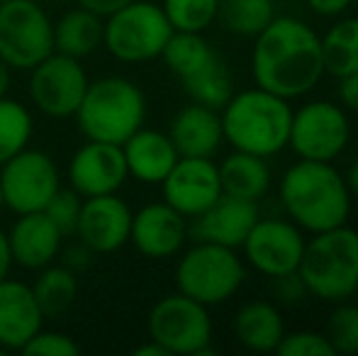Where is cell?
<instances>
[{
    "instance_id": "1",
    "label": "cell",
    "mask_w": 358,
    "mask_h": 356,
    "mask_svg": "<svg viewBox=\"0 0 358 356\" xmlns=\"http://www.w3.org/2000/svg\"><path fill=\"white\" fill-rule=\"evenodd\" d=\"M251 73L259 88L295 100L324 76L322 37L297 17H273L254 37Z\"/></svg>"
},
{
    "instance_id": "2",
    "label": "cell",
    "mask_w": 358,
    "mask_h": 356,
    "mask_svg": "<svg viewBox=\"0 0 358 356\" xmlns=\"http://www.w3.org/2000/svg\"><path fill=\"white\" fill-rule=\"evenodd\" d=\"M278 195L287 220L307 234L346 225L351 215V193L331 162L300 159L283 173Z\"/></svg>"
},
{
    "instance_id": "3",
    "label": "cell",
    "mask_w": 358,
    "mask_h": 356,
    "mask_svg": "<svg viewBox=\"0 0 358 356\" xmlns=\"http://www.w3.org/2000/svg\"><path fill=\"white\" fill-rule=\"evenodd\" d=\"M224 142L236 152L256 157H275L287 147L292 122L290 100L266 88H246L231 93L220 113Z\"/></svg>"
},
{
    "instance_id": "4",
    "label": "cell",
    "mask_w": 358,
    "mask_h": 356,
    "mask_svg": "<svg viewBox=\"0 0 358 356\" xmlns=\"http://www.w3.org/2000/svg\"><path fill=\"white\" fill-rule=\"evenodd\" d=\"M305 293L322 303H344L358 293V229L349 225L312 234L297 266Z\"/></svg>"
},
{
    "instance_id": "5",
    "label": "cell",
    "mask_w": 358,
    "mask_h": 356,
    "mask_svg": "<svg viewBox=\"0 0 358 356\" xmlns=\"http://www.w3.org/2000/svg\"><path fill=\"white\" fill-rule=\"evenodd\" d=\"M73 118L85 139L122 147L124 139L144 127L146 98L129 78L103 76L88 83Z\"/></svg>"
},
{
    "instance_id": "6",
    "label": "cell",
    "mask_w": 358,
    "mask_h": 356,
    "mask_svg": "<svg viewBox=\"0 0 358 356\" xmlns=\"http://www.w3.org/2000/svg\"><path fill=\"white\" fill-rule=\"evenodd\" d=\"M246 280V266L236 249L215 242H195L176 264L178 293L208 305H222L239 293Z\"/></svg>"
},
{
    "instance_id": "7",
    "label": "cell",
    "mask_w": 358,
    "mask_h": 356,
    "mask_svg": "<svg viewBox=\"0 0 358 356\" xmlns=\"http://www.w3.org/2000/svg\"><path fill=\"white\" fill-rule=\"evenodd\" d=\"M173 34L164 8L151 0H132L105 17L103 47L122 64H146L161 57Z\"/></svg>"
},
{
    "instance_id": "8",
    "label": "cell",
    "mask_w": 358,
    "mask_h": 356,
    "mask_svg": "<svg viewBox=\"0 0 358 356\" xmlns=\"http://www.w3.org/2000/svg\"><path fill=\"white\" fill-rule=\"evenodd\" d=\"M146 332L169 356H203L215 352L210 308L183 293H171L156 300L146 318Z\"/></svg>"
},
{
    "instance_id": "9",
    "label": "cell",
    "mask_w": 358,
    "mask_h": 356,
    "mask_svg": "<svg viewBox=\"0 0 358 356\" xmlns=\"http://www.w3.org/2000/svg\"><path fill=\"white\" fill-rule=\"evenodd\" d=\"M54 52V22L34 0L0 3V59L13 71H29Z\"/></svg>"
},
{
    "instance_id": "10",
    "label": "cell",
    "mask_w": 358,
    "mask_h": 356,
    "mask_svg": "<svg viewBox=\"0 0 358 356\" xmlns=\"http://www.w3.org/2000/svg\"><path fill=\"white\" fill-rule=\"evenodd\" d=\"M351 139V122L346 110L329 100H310L292 110L287 147L300 159L334 162L344 154Z\"/></svg>"
},
{
    "instance_id": "11",
    "label": "cell",
    "mask_w": 358,
    "mask_h": 356,
    "mask_svg": "<svg viewBox=\"0 0 358 356\" xmlns=\"http://www.w3.org/2000/svg\"><path fill=\"white\" fill-rule=\"evenodd\" d=\"M0 188L5 208L15 215L39 213L62 188V176L47 152L27 147L0 166Z\"/></svg>"
},
{
    "instance_id": "12",
    "label": "cell",
    "mask_w": 358,
    "mask_h": 356,
    "mask_svg": "<svg viewBox=\"0 0 358 356\" xmlns=\"http://www.w3.org/2000/svg\"><path fill=\"white\" fill-rule=\"evenodd\" d=\"M90 78L80 59L52 52L47 59L29 69L27 93L32 105L47 118H73L85 95Z\"/></svg>"
},
{
    "instance_id": "13",
    "label": "cell",
    "mask_w": 358,
    "mask_h": 356,
    "mask_svg": "<svg viewBox=\"0 0 358 356\" xmlns=\"http://www.w3.org/2000/svg\"><path fill=\"white\" fill-rule=\"evenodd\" d=\"M305 242V232L292 220L259 218L246 234L241 249L249 266L268 278H280L287 273H297Z\"/></svg>"
},
{
    "instance_id": "14",
    "label": "cell",
    "mask_w": 358,
    "mask_h": 356,
    "mask_svg": "<svg viewBox=\"0 0 358 356\" xmlns=\"http://www.w3.org/2000/svg\"><path fill=\"white\" fill-rule=\"evenodd\" d=\"M161 190L171 208L193 220L222 195L220 169L208 157H178L169 176L161 180Z\"/></svg>"
},
{
    "instance_id": "15",
    "label": "cell",
    "mask_w": 358,
    "mask_h": 356,
    "mask_svg": "<svg viewBox=\"0 0 358 356\" xmlns=\"http://www.w3.org/2000/svg\"><path fill=\"white\" fill-rule=\"evenodd\" d=\"M132 210L117 193L83 198L76 237L93 254H113L129 244Z\"/></svg>"
},
{
    "instance_id": "16",
    "label": "cell",
    "mask_w": 358,
    "mask_h": 356,
    "mask_svg": "<svg viewBox=\"0 0 358 356\" xmlns=\"http://www.w3.org/2000/svg\"><path fill=\"white\" fill-rule=\"evenodd\" d=\"M69 183L80 198L117 193L129 171L120 144L85 139L69 162Z\"/></svg>"
},
{
    "instance_id": "17",
    "label": "cell",
    "mask_w": 358,
    "mask_h": 356,
    "mask_svg": "<svg viewBox=\"0 0 358 356\" xmlns=\"http://www.w3.org/2000/svg\"><path fill=\"white\" fill-rule=\"evenodd\" d=\"M188 222L166 200L149 203L132 213L129 244L146 259H171L185 247Z\"/></svg>"
},
{
    "instance_id": "18",
    "label": "cell",
    "mask_w": 358,
    "mask_h": 356,
    "mask_svg": "<svg viewBox=\"0 0 358 356\" xmlns=\"http://www.w3.org/2000/svg\"><path fill=\"white\" fill-rule=\"evenodd\" d=\"M259 218V203L222 193L217 203L193 218V227H188V234H193L198 242H215L239 249Z\"/></svg>"
},
{
    "instance_id": "19",
    "label": "cell",
    "mask_w": 358,
    "mask_h": 356,
    "mask_svg": "<svg viewBox=\"0 0 358 356\" xmlns=\"http://www.w3.org/2000/svg\"><path fill=\"white\" fill-rule=\"evenodd\" d=\"M42 327L44 315L32 285L10 276L0 280V347L5 352H22Z\"/></svg>"
},
{
    "instance_id": "20",
    "label": "cell",
    "mask_w": 358,
    "mask_h": 356,
    "mask_svg": "<svg viewBox=\"0 0 358 356\" xmlns=\"http://www.w3.org/2000/svg\"><path fill=\"white\" fill-rule=\"evenodd\" d=\"M62 229L47 218L44 210L17 215L8 229L13 264L27 271H39L57 262L62 254Z\"/></svg>"
},
{
    "instance_id": "21",
    "label": "cell",
    "mask_w": 358,
    "mask_h": 356,
    "mask_svg": "<svg viewBox=\"0 0 358 356\" xmlns=\"http://www.w3.org/2000/svg\"><path fill=\"white\" fill-rule=\"evenodd\" d=\"M169 137L173 142L178 157H208L213 159L215 152L224 142L222 134L220 110L208 105L190 103L176 113L171 120Z\"/></svg>"
},
{
    "instance_id": "22",
    "label": "cell",
    "mask_w": 358,
    "mask_h": 356,
    "mask_svg": "<svg viewBox=\"0 0 358 356\" xmlns=\"http://www.w3.org/2000/svg\"><path fill=\"white\" fill-rule=\"evenodd\" d=\"M122 154L129 176L146 185H161V180L169 176L173 164L178 162V152L169 134L146 127H139L132 137L124 139Z\"/></svg>"
},
{
    "instance_id": "23",
    "label": "cell",
    "mask_w": 358,
    "mask_h": 356,
    "mask_svg": "<svg viewBox=\"0 0 358 356\" xmlns=\"http://www.w3.org/2000/svg\"><path fill=\"white\" fill-rule=\"evenodd\" d=\"M285 334V322L280 310L268 300L244 303L234 315V337L241 347L251 352H275Z\"/></svg>"
},
{
    "instance_id": "24",
    "label": "cell",
    "mask_w": 358,
    "mask_h": 356,
    "mask_svg": "<svg viewBox=\"0 0 358 356\" xmlns=\"http://www.w3.org/2000/svg\"><path fill=\"white\" fill-rule=\"evenodd\" d=\"M217 169H220V183L224 195L259 203L271 188V169L264 157L234 149Z\"/></svg>"
},
{
    "instance_id": "25",
    "label": "cell",
    "mask_w": 358,
    "mask_h": 356,
    "mask_svg": "<svg viewBox=\"0 0 358 356\" xmlns=\"http://www.w3.org/2000/svg\"><path fill=\"white\" fill-rule=\"evenodd\" d=\"M105 20L85 8L66 10L54 22V52L73 59H85L103 47Z\"/></svg>"
},
{
    "instance_id": "26",
    "label": "cell",
    "mask_w": 358,
    "mask_h": 356,
    "mask_svg": "<svg viewBox=\"0 0 358 356\" xmlns=\"http://www.w3.org/2000/svg\"><path fill=\"white\" fill-rule=\"evenodd\" d=\"M32 293L44 318H59L73 305L78 295V273L66 264H49L39 269L32 283Z\"/></svg>"
},
{
    "instance_id": "27",
    "label": "cell",
    "mask_w": 358,
    "mask_h": 356,
    "mask_svg": "<svg viewBox=\"0 0 358 356\" xmlns=\"http://www.w3.org/2000/svg\"><path fill=\"white\" fill-rule=\"evenodd\" d=\"M324 71L341 78L358 71V17H341L322 37Z\"/></svg>"
},
{
    "instance_id": "28",
    "label": "cell",
    "mask_w": 358,
    "mask_h": 356,
    "mask_svg": "<svg viewBox=\"0 0 358 356\" xmlns=\"http://www.w3.org/2000/svg\"><path fill=\"white\" fill-rule=\"evenodd\" d=\"M215 57L217 54L208 44V39L203 37V32H183V29H173L164 52H161V59L169 66V71L176 73L180 81L198 73Z\"/></svg>"
},
{
    "instance_id": "29",
    "label": "cell",
    "mask_w": 358,
    "mask_h": 356,
    "mask_svg": "<svg viewBox=\"0 0 358 356\" xmlns=\"http://www.w3.org/2000/svg\"><path fill=\"white\" fill-rule=\"evenodd\" d=\"M275 17L273 0H220L217 20L231 34L256 37Z\"/></svg>"
},
{
    "instance_id": "30",
    "label": "cell",
    "mask_w": 358,
    "mask_h": 356,
    "mask_svg": "<svg viewBox=\"0 0 358 356\" xmlns=\"http://www.w3.org/2000/svg\"><path fill=\"white\" fill-rule=\"evenodd\" d=\"M183 88L193 98V103L208 105L213 110H222L227 100L231 98V93H234V81H231V73L224 66V62L220 57H215L198 73L183 78Z\"/></svg>"
},
{
    "instance_id": "31",
    "label": "cell",
    "mask_w": 358,
    "mask_h": 356,
    "mask_svg": "<svg viewBox=\"0 0 358 356\" xmlns=\"http://www.w3.org/2000/svg\"><path fill=\"white\" fill-rule=\"evenodd\" d=\"M34 132L32 113L13 98H0V166L29 147Z\"/></svg>"
},
{
    "instance_id": "32",
    "label": "cell",
    "mask_w": 358,
    "mask_h": 356,
    "mask_svg": "<svg viewBox=\"0 0 358 356\" xmlns=\"http://www.w3.org/2000/svg\"><path fill=\"white\" fill-rule=\"evenodd\" d=\"M161 8L173 29L205 32L217 20L220 0H164Z\"/></svg>"
},
{
    "instance_id": "33",
    "label": "cell",
    "mask_w": 358,
    "mask_h": 356,
    "mask_svg": "<svg viewBox=\"0 0 358 356\" xmlns=\"http://www.w3.org/2000/svg\"><path fill=\"white\" fill-rule=\"evenodd\" d=\"M324 334L334 347V354H358V305H351L349 300L336 303Z\"/></svg>"
},
{
    "instance_id": "34",
    "label": "cell",
    "mask_w": 358,
    "mask_h": 356,
    "mask_svg": "<svg viewBox=\"0 0 358 356\" xmlns=\"http://www.w3.org/2000/svg\"><path fill=\"white\" fill-rule=\"evenodd\" d=\"M275 354L280 356H336L327 334L300 329V332H285Z\"/></svg>"
},
{
    "instance_id": "35",
    "label": "cell",
    "mask_w": 358,
    "mask_h": 356,
    "mask_svg": "<svg viewBox=\"0 0 358 356\" xmlns=\"http://www.w3.org/2000/svg\"><path fill=\"white\" fill-rule=\"evenodd\" d=\"M80 205H83V198H80L73 188H59L57 193L52 195V200L47 203L44 213H47V218L52 220L59 229H62L64 237H66V234L76 232Z\"/></svg>"
},
{
    "instance_id": "36",
    "label": "cell",
    "mask_w": 358,
    "mask_h": 356,
    "mask_svg": "<svg viewBox=\"0 0 358 356\" xmlns=\"http://www.w3.org/2000/svg\"><path fill=\"white\" fill-rule=\"evenodd\" d=\"M22 354L29 356H76L80 354V344L66 332L57 329H39L32 339L22 347Z\"/></svg>"
},
{
    "instance_id": "37",
    "label": "cell",
    "mask_w": 358,
    "mask_h": 356,
    "mask_svg": "<svg viewBox=\"0 0 358 356\" xmlns=\"http://www.w3.org/2000/svg\"><path fill=\"white\" fill-rule=\"evenodd\" d=\"M273 280H275V295H278L283 303H295L297 298L305 295V285H302V280L297 273H287V276H280V278H273Z\"/></svg>"
},
{
    "instance_id": "38",
    "label": "cell",
    "mask_w": 358,
    "mask_h": 356,
    "mask_svg": "<svg viewBox=\"0 0 358 356\" xmlns=\"http://www.w3.org/2000/svg\"><path fill=\"white\" fill-rule=\"evenodd\" d=\"M339 103L344 110H354L358 113V71L346 73V76L339 78Z\"/></svg>"
},
{
    "instance_id": "39",
    "label": "cell",
    "mask_w": 358,
    "mask_h": 356,
    "mask_svg": "<svg viewBox=\"0 0 358 356\" xmlns=\"http://www.w3.org/2000/svg\"><path fill=\"white\" fill-rule=\"evenodd\" d=\"M305 3L320 17H341L354 5V0H305Z\"/></svg>"
},
{
    "instance_id": "40",
    "label": "cell",
    "mask_w": 358,
    "mask_h": 356,
    "mask_svg": "<svg viewBox=\"0 0 358 356\" xmlns=\"http://www.w3.org/2000/svg\"><path fill=\"white\" fill-rule=\"evenodd\" d=\"M132 0H78L80 8L90 10V13L100 15V17H108V15L117 13L120 8H124V5H129Z\"/></svg>"
},
{
    "instance_id": "41",
    "label": "cell",
    "mask_w": 358,
    "mask_h": 356,
    "mask_svg": "<svg viewBox=\"0 0 358 356\" xmlns=\"http://www.w3.org/2000/svg\"><path fill=\"white\" fill-rule=\"evenodd\" d=\"M90 249L88 247H83V244H78V247H73V249H69V254H66V266L69 269H73L76 273H78V266L80 269H85L88 266V259H90Z\"/></svg>"
},
{
    "instance_id": "42",
    "label": "cell",
    "mask_w": 358,
    "mask_h": 356,
    "mask_svg": "<svg viewBox=\"0 0 358 356\" xmlns=\"http://www.w3.org/2000/svg\"><path fill=\"white\" fill-rule=\"evenodd\" d=\"M10 269H13V252H10L8 232L0 229V280L8 278Z\"/></svg>"
},
{
    "instance_id": "43",
    "label": "cell",
    "mask_w": 358,
    "mask_h": 356,
    "mask_svg": "<svg viewBox=\"0 0 358 356\" xmlns=\"http://www.w3.org/2000/svg\"><path fill=\"white\" fill-rule=\"evenodd\" d=\"M134 356H169V352H166L161 344H156L154 339H149L146 344L134 349Z\"/></svg>"
},
{
    "instance_id": "44",
    "label": "cell",
    "mask_w": 358,
    "mask_h": 356,
    "mask_svg": "<svg viewBox=\"0 0 358 356\" xmlns=\"http://www.w3.org/2000/svg\"><path fill=\"white\" fill-rule=\"evenodd\" d=\"M344 180H346V188H349L351 198H358V162L351 164V169L346 171Z\"/></svg>"
},
{
    "instance_id": "45",
    "label": "cell",
    "mask_w": 358,
    "mask_h": 356,
    "mask_svg": "<svg viewBox=\"0 0 358 356\" xmlns=\"http://www.w3.org/2000/svg\"><path fill=\"white\" fill-rule=\"evenodd\" d=\"M10 73H13V69L8 66V64L0 59V98H5L8 95V90H10Z\"/></svg>"
},
{
    "instance_id": "46",
    "label": "cell",
    "mask_w": 358,
    "mask_h": 356,
    "mask_svg": "<svg viewBox=\"0 0 358 356\" xmlns=\"http://www.w3.org/2000/svg\"><path fill=\"white\" fill-rule=\"evenodd\" d=\"M5 210V200H3V188H0V213Z\"/></svg>"
},
{
    "instance_id": "47",
    "label": "cell",
    "mask_w": 358,
    "mask_h": 356,
    "mask_svg": "<svg viewBox=\"0 0 358 356\" xmlns=\"http://www.w3.org/2000/svg\"><path fill=\"white\" fill-rule=\"evenodd\" d=\"M3 354H5V349H3V347H0V356H3Z\"/></svg>"
},
{
    "instance_id": "48",
    "label": "cell",
    "mask_w": 358,
    "mask_h": 356,
    "mask_svg": "<svg viewBox=\"0 0 358 356\" xmlns=\"http://www.w3.org/2000/svg\"><path fill=\"white\" fill-rule=\"evenodd\" d=\"M273 3H278V0H273Z\"/></svg>"
}]
</instances>
